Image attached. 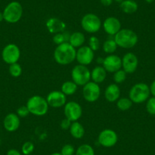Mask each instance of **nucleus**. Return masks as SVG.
<instances>
[{
    "label": "nucleus",
    "mask_w": 155,
    "mask_h": 155,
    "mask_svg": "<svg viewBox=\"0 0 155 155\" xmlns=\"http://www.w3.org/2000/svg\"><path fill=\"white\" fill-rule=\"evenodd\" d=\"M76 50L68 42L58 45L55 49L53 57L55 61L61 65H67L76 59Z\"/></svg>",
    "instance_id": "obj_1"
},
{
    "label": "nucleus",
    "mask_w": 155,
    "mask_h": 155,
    "mask_svg": "<svg viewBox=\"0 0 155 155\" xmlns=\"http://www.w3.org/2000/svg\"><path fill=\"white\" fill-rule=\"evenodd\" d=\"M114 41L117 46L123 49L133 48L138 41L136 33L131 29H121L114 36Z\"/></svg>",
    "instance_id": "obj_2"
},
{
    "label": "nucleus",
    "mask_w": 155,
    "mask_h": 155,
    "mask_svg": "<svg viewBox=\"0 0 155 155\" xmlns=\"http://www.w3.org/2000/svg\"><path fill=\"white\" fill-rule=\"evenodd\" d=\"M26 106L30 113L37 116H45L49 110L47 100L40 95H34L30 97Z\"/></svg>",
    "instance_id": "obj_3"
},
{
    "label": "nucleus",
    "mask_w": 155,
    "mask_h": 155,
    "mask_svg": "<svg viewBox=\"0 0 155 155\" xmlns=\"http://www.w3.org/2000/svg\"><path fill=\"white\" fill-rule=\"evenodd\" d=\"M150 94V87L145 83H137L129 91V99L133 104H142L147 101Z\"/></svg>",
    "instance_id": "obj_4"
},
{
    "label": "nucleus",
    "mask_w": 155,
    "mask_h": 155,
    "mask_svg": "<svg viewBox=\"0 0 155 155\" xmlns=\"http://www.w3.org/2000/svg\"><path fill=\"white\" fill-rule=\"evenodd\" d=\"M4 20L10 24H15L18 22L23 15V7L20 2L13 1L9 2L4 8L3 12Z\"/></svg>",
    "instance_id": "obj_5"
},
{
    "label": "nucleus",
    "mask_w": 155,
    "mask_h": 155,
    "mask_svg": "<svg viewBox=\"0 0 155 155\" xmlns=\"http://www.w3.org/2000/svg\"><path fill=\"white\" fill-rule=\"evenodd\" d=\"M71 78L72 81L78 86H84L91 80V71L86 65H75L71 70Z\"/></svg>",
    "instance_id": "obj_6"
},
{
    "label": "nucleus",
    "mask_w": 155,
    "mask_h": 155,
    "mask_svg": "<svg viewBox=\"0 0 155 155\" xmlns=\"http://www.w3.org/2000/svg\"><path fill=\"white\" fill-rule=\"evenodd\" d=\"M81 28L86 32L94 34L98 32L102 27V22L97 15L88 13L84 15L81 21Z\"/></svg>",
    "instance_id": "obj_7"
},
{
    "label": "nucleus",
    "mask_w": 155,
    "mask_h": 155,
    "mask_svg": "<svg viewBox=\"0 0 155 155\" xmlns=\"http://www.w3.org/2000/svg\"><path fill=\"white\" fill-rule=\"evenodd\" d=\"M21 57V50L15 44H9L5 46L2 52V58L5 63L11 65L18 62Z\"/></svg>",
    "instance_id": "obj_8"
},
{
    "label": "nucleus",
    "mask_w": 155,
    "mask_h": 155,
    "mask_svg": "<svg viewBox=\"0 0 155 155\" xmlns=\"http://www.w3.org/2000/svg\"><path fill=\"white\" fill-rule=\"evenodd\" d=\"M83 110L81 106L75 101H69L64 106V114L65 118L71 122H76L81 117Z\"/></svg>",
    "instance_id": "obj_9"
},
{
    "label": "nucleus",
    "mask_w": 155,
    "mask_h": 155,
    "mask_svg": "<svg viewBox=\"0 0 155 155\" xmlns=\"http://www.w3.org/2000/svg\"><path fill=\"white\" fill-rule=\"evenodd\" d=\"M101 87L99 84L94 81H89L83 86V97L86 101L90 103L96 102L101 96Z\"/></svg>",
    "instance_id": "obj_10"
},
{
    "label": "nucleus",
    "mask_w": 155,
    "mask_h": 155,
    "mask_svg": "<svg viewBox=\"0 0 155 155\" xmlns=\"http://www.w3.org/2000/svg\"><path fill=\"white\" fill-rule=\"evenodd\" d=\"M118 141V135L115 131L106 129L101 131L98 135V142L105 147H113Z\"/></svg>",
    "instance_id": "obj_11"
},
{
    "label": "nucleus",
    "mask_w": 155,
    "mask_h": 155,
    "mask_svg": "<svg viewBox=\"0 0 155 155\" xmlns=\"http://www.w3.org/2000/svg\"><path fill=\"white\" fill-rule=\"evenodd\" d=\"M94 59V51L91 50L88 46H82L78 48L76 51V60L80 65H90Z\"/></svg>",
    "instance_id": "obj_12"
},
{
    "label": "nucleus",
    "mask_w": 155,
    "mask_h": 155,
    "mask_svg": "<svg viewBox=\"0 0 155 155\" xmlns=\"http://www.w3.org/2000/svg\"><path fill=\"white\" fill-rule=\"evenodd\" d=\"M138 66V59L135 54L127 53L122 58V67L126 74H132Z\"/></svg>",
    "instance_id": "obj_13"
},
{
    "label": "nucleus",
    "mask_w": 155,
    "mask_h": 155,
    "mask_svg": "<svg viewBox=\"0 0 155 155\" xmlns=\"http://www.w3.org/2000/svg\"><path fill=\"white\" fill-rule=\"evenodd\" d=\"M103 67L107 72L114 73L116 71L121 69L122 59L117 55H108L103 60Z\"/></svg>",
    "instance_id": "obj_14"
},
{
    "label": "nucleus",
    "mask_w": 155,
    "mask_h": 155,
    "mask_svg": "<svg viewBox=\"0 0 155 155\" xmlns=\"http://www.w3.org/2000/svg\"><path fill=\"white\" fill-rule=\"evenodd\" d=\"M49 107L53 108H59L64 107L66 104V95L64 94L62 91H53L47 95V98Z\"/></svg>",
    "instance_id": "obj_15"
},
{
    "label": "nucleus",
    "mask_w": 155,
    "mask_h": 155,
    "mask_svg": "<svg viewBox=\"0 0 155 155\" xmlns=\"http://www.w3.org/2000/svg\"><path fill=\"white\" fill-rule=\"evenodd\" d=\"M121 27L122 25L120 21L117 18L113 16L107 18L103 22V28L104 31L109 35H116L122 29Z\"/></svg>",
    "instance_id": "obj_16"
},
{
    "label": "nucleus",
    "mask_w": 155,
    "mask_h": 155,
    "mask_svg": "<svg viewBox=\"0 0 155 155\" xmlns=\"http://www.w3.org/2000/svg\"><path fill=\"white\" fill-rule=\"evenodd\" d=\"M20 117L17 113H10L5 116L3 120V126L5 130L9 132H15L20 126Z\"/></svg>",
    "instance_id": "obj_17"
},
{
    "label": "nucleus",
    "mask_w": 155,
    "mask_h": 155,
    "mask_svg": "<svg viewBox=\"0 0 155 155\" xmlns=\"http://www.w3.org/2000/svg\"><path fill=\"white\" fill-rule=\"evenodd\" d=\"M46 26L47 30L51 34H58L64 32L66 25L62 20L56 18H50L46 22Z\"/></svg>",
    "instance_id": "obj_18"
},
{
    "label": "nucleus",
    "mask_w": 155,
    "mask_h": 155,
    "mask_svg": "<svg viewBox=\"0 0 155 155\" xmlns=\"http://www.w3.org/2000/svg\"><path fill=\"white\" fill-rule=\"evenodd\" d=\"M121 91L117 84H110L107 86L104 91V97L108 102L113 103L120 98Z\"/></svg>",
    "instance_id": "obj_19"
},
{
    "label": "nucleus",
    "mask_w": 155,
    "mask_h": 155,
    "mask_svg": "<svg viewBox=\"0 0 155 155\" xmlns=\"http://www.w3.org/2000/svg\"><path fill=\"white\" fill-rule=\"evenodd\" d=\"M107 73V71H106L104 67L98 65V66L94 67L91 71V78L94 82L100 84L106 79Z\"/></svg>",
    "instance_id": "obj_20"
},
{
    "label": "nucleus",
    "mask_w": 155,
    "mask_h": 155,
    "mask_svg": "<svg viewBox=\"0 0 155 155\" xmlns=\"http://www.w3.org/2000/svg\"><path fill=\"white\" fill-rule=\"evenodd\" d=\"M84 42H85V37H84L83 33L76 31V32L70 34L68 43L75 49L82 47L84 45Z\"/></svg>",
    "instance_id": "obj_21"
},
{
    "label": "nucleus",
    "mask_w": 155,
    "mask_h": 155,
    "mask_svg": "<svg viewBox=\"0 0 155 155\" xmlns=\"http://www.w3.org/2000/svg\"><path fill=\"white\" fill-rule=\"evenodd\" d=\"M70 134L71 136L76 139H81L84 137V133H85V130H84V126L82 124L78 123V121L73 122L71 123V126L69 129Z\"/></svg>",
    "instance_id": "obj_22"
},
{
    "label": "nucleus",
    "mask_w": 155,
    "mask_h": 155,
    "mask_svg": "<svg viewBox=\"0 0 155 155\" xmlns=\"http://www.w3.org/2000/svg\"><path fill=\"white\" fill-rule=\"evenodd\" d=\"M120 8L126 14H133L138 10V5L134 0H124L120 3Z\"/></svg>",
    "instance_id": "obj_23"
},
{
    "label": "nucleus",
    "mask_w": 155,
    "mask_h": 155,
    "mask_svg": "<svg viewBox=\"0 0 155 155\" xmlns=\"http://www.w3.org/2000/svg\"><path fill=\"white\" fill-rule=\"evenodd\" d=\"M78 89V85L73 81H65L62 84L61 87V91L67 95H72L76 92Z\"/></svg>",
    "instance_id": "obj_24"
},
{
    "label": "nucleus",
    "mask_w": 155,
    "mask_h": 155,
    "mask_svg": "<svg viewBox=\"0 0 155 155\" xmlns=\"http://www.w3.org/2000/svg\"><path fill=\"white\" fill-rule=\"evenodd\" d=\"M117 48H118V46L116 44V41L112 39L107 40L103 44V50H104V53L109 55L113 54L116 51Z\"/></svg>",
    "instance_id": "obj_25"
},
{
    "label": "nucleus",
    "mask_w": 155,
    "mask_h": 155,
    "mask_svg": "<svg viewBox=\"0 0 155 155\" xmlns=\"http://www.w3.org/2000/svg\"><path fill=\"white\" fill-rule=\"evenodd\" d=\"M132 104L133 103L129 97H122L116 101V107L121 111H126L132 107Z\"/></svg>",
    "instance_id": "obj_26"
},
{
    "label": "nucleus",
    "mask_w": 155,
    "mask_h": 155,
    "mask_svg": "<svg viewBox=\"0 0 155 155\" xmlns=\"http://www.w3.org/2000/svg\"><path fill=\"white\" fill-rule=\"evenodd\" d=\"M75 155H94V150L90 144H81L78 147Z\"/></svg>",
    "instance_id": "obj_27"
},
{
    "label": "nucleus",
    "mask_w": 155,
    "mask_h": 155,
    "mask_svg": "<svg viewBox=\"0 0 155 155\" xmlns=\"http://www.w3.org/2000/svg\"><path fill=\"white\" fill-rule=\"evenodd\" d=\"M70 35L68 34V32H62V33H58L56 34L53 37V42L56 44L60 45V44H64V43L68 42L69 40Z\"/></svg>",
    "instance_id": "obj_28"
},
{
    "label": "nucleus",
    "mask_w": 155,
    "mask_h": 155,
    "mask_svg": "<svg viewBox=\"0 0 155 155\" xmlns=\"http://www.w3.org/2000/svg\"><path fill=\"white\" fill-rule=\"evenodd\" d=\"M8 71H9V74H11L12 77L18 78L19 77V76L21 75L22 67L21 66L20 64L18 63V62L11 64V65H9Z\"/></svg>",
    "instance_id": "obj_29"
},
{
    "label": "nucleus",
    "mask_w": 155,
    "mask_h": 155,
    "mask_svg": "<svg viewBox=\"0 0 155 155\" xmlns=\"http://www.w3.org/2000/svg\"><path fill=\"white\" fill-rule=\"evenodd\" d=\"M126 73L123 69H120L113 73V81L116 84H121L126 79Z\"/></svg>",
    "instance_id": "obj_30"
},
{
    "label": "nucleus",
    "mask_w": 155,
    "mask_h": 155,
    "mask_svg": "<svg viewBox=\"0 0 155 155\" xmlns=\"http://www.w3.org/2000/svg\"><path fill=\"white\" fill-rule=\"evenodd\" d=\"M88 47L91 49L93 51H97L101 47V42L100 40L95 36H91L88 40Z\"/></svg>",
    "instance_id": "obj_31"
},
{
    "label": "nucleus",
    "mask_w": 155,
    "mask_h": 155,
    "mask_svg": "<svg viewBox=\"0 0 155 155\" xmlns=\"http://www.w3.org/2000/svg\"><path fill=\"white\" fill-rule=\"evenodd\" d=\"M146 110L150 115H155V97H152L147 99L146 104Z\"/></svg>",
    "instance_id": "obj_32"
},
{
    "label": "nucleus",
    "mask_w": 155,
    "mask_h": 155,
    "mask_svg": "<svg viewBox=\"0 0 155 155\" xmlns=\"http://www.w3.org/2000/svg\"><path fill=\"white\" fill-rule=\"evenodd\" d=\"M34 144L31 141H26L23 144L21 147V151L25 155H31V153L34 151Z\"/></svg>",
    "instance_id": "obj_33"
},
{
    "label": "nucleus",
    "mask_w": 155,
    "mask_h": 155,
    "mask_svg": "<svg viewBox=\"0 0 155 155\" xmlns=\"http://www.w3.org/2000/svg\"><path fill=\"white\" fill-rule=\"evenodd\" d=\"M74 153V148L71 144H65L62 147L61 150V154L62 155H73Z\"/></svg>",
    "instance_id": "obj_34"
},
{
    "label": "nucleus",
    "mask_w": 155,
    "mask_h": 155,
    "mask_svg": "<svg viewBox=\"0 0 155 155\" xmlns=\"http://www.w3.org/2000/svg\"><path fill=\"white\" fill-rule=\"evenodd\" d=\"M30 112L28 110L27 106H21V107H19L17 110V115L19 116V117H26L29 115Z\"/></svg>",
    "instance_id": "obj_35"
},
{
    "label": "nucleus",
    "mask_w": 155,
    "mask_h": 155,
    "mask_svg": "<svg viewBox=\"0 0 155 155\" xmlns=\"http://www.w3.org/2000/svg\"><path fill=\"white\" fill-rule=\"evenodd\" d=\"M71 123H72V122H71L67 118H65L61 121L60 126L64 130H68V129H70V126H71Z\"/></svg>",
    "instance_id": "obj_36"
},
{
    "label": "nucleus",
    "mask_w": 155,
    "mask_h": 155,
    "mask_svg": "<svg viewBox=\"0 0 155 155\" xmlns=\"http://www.w3.org/2000/svg\"><path fill=\"white\" fill-rule=\"evenodd\" d=\"M7 155H21V153L16 149H10L7 152Z\"/></svg>",
    "instance_id": "obj_37"
},
{
    "label": "nucleus",
    "mask_w": 155,
    "mask_h": 155,
    "mask_svg": "<svg viewBox=\"0 0 155 155\" xmlns=\"http://www.w3.org/2000/svg\"><path fill=\"white\" fill-rule=\"evenodd\" d=\"M113 0H101V2L104 6H110L113 3Z\"/></svg>",
    "instance_id": "obj_38"
},
{
    "label": "nucleus",
    "mask_w": 155,
    "mask_h": 155,
    "mask_svg": "<svg viewBox=\"0 0 155 155\" xmlns=\"http://www.w3.org/2000/svg\"><path fill=\"white\" fill-rule=\"evenodd\" d=\"M150 94H151L153 97H155V80L151 83V84H150Z\"/></svg>",
    "instance_id": "obj_39"
},
{
    "label": "nucleus",
    "mask_w": 155,
    "mask_h": 155,
    "mask_svg": "<svg viewBox=\"0 0 155 155\" xmlns=\"http://www.w3.org/2000/svg\"><path fill=\"white\" fill-rule=\"evenodd\" d=\"M3 20H4L3 14H2V12H0V22H2Z\"/></svg>",
    "instance_id": "obj_40"
},
{
    "label": "nucleus",
    "mask_w": 155,
    "mask_h": 155,
    "mask_svg": "<svg viewBox=\"0 0 155 155\" xmlns=\"http://www.w3.org/2000/svg\"><path fill=\"white\" fill-rule=\"evenodd\" d=\"M144 1H145L147 3H149V4L152 3L153 2H154V0H144Z\"/></svg>",
    "instance_id": "obj_41"
},
{
    "label": "nucleus",
    "mask_w": 155,
    "mask_h": 155,
    "mask_svg": "<svg viewBox=\"0 0 155 155\" xmlns=\"http://www.w3.org/2000/svg\"><path fill=\"white\" fill-rule=\"evenodd\" d=\"M113 1H115L116 2H117V3H122V2L124 1V0H113Z\"/></svg>",
    "instance_id": "obj_42"
},
{
    "label": "nucleus",
    "mask_w": 155,
    "mask_h": 155,
    "mask_svg": "<svg viewBox=\"0 0 155 155\" xmlns=\"http://www.w3.org/2000/svg\"><path fill=\"white\" fill-rule=\"evenodd\" d=\"M51 155H62V154H61V153H58V152H56V153H52Z\"/></svg>",
    "instance_id": "obj_43"
},
{
    "label": "nucleus",
    "mask_w": 155,
    "mask_h": 155,
    "mask_svg": "<svg viewBox=\"0 0 155 155\" xmlns=\"http://www.w3.org/2000/svg\"><path fill=\"white\" fill-rule=\"evenodd\" d=\"M0 144H1V139H0Z\"/></svg>",
    "instance_id": "obj_44"
}]
</instances>
